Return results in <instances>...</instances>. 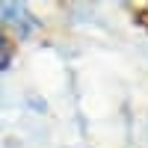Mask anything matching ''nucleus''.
Masks as SVG:
<instances>
[{"instance_id":"nucleus-1","label":"nucleus","mask_w":148,"mask_h":148,"mask_svg":"<svg viewBox=\"0 0 148 148\" xmlns=\"http://www.w3.org/2000/svg\"><path fill=\"white\" fill-rule=\"evenodd\" d=\"M0 21H6V24H30V27L36 30L33 15L21 3H0Z\"/></svg>"},{"instance_id":"nucleus-2","label":"nucleus","mask_w":148,"mask_h":148,"mask_svg":"<svg viewBox=\"0 0 148 148\" xmlns=\"http://www.w3.org/2000/svg\"><path fill=\"white\" fill-rule=\"evenodd\" d=\"M9 59H12V51H9V39L3 33H0V71H3L9 65Z\"/></svg>"}]
</instances>
